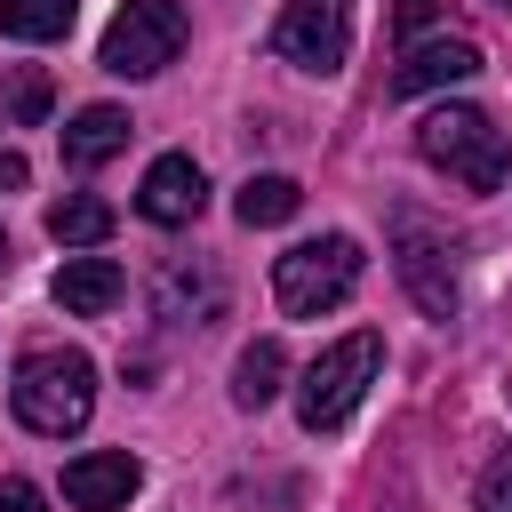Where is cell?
<instances>
[{"label":"cell","mask_w":512,"mask_h":512,"mask_svg":"<svg viewBox=\"0 0 512 512\" xmlns=\"http://www.w3.org/2000/svg\"><path fill=\"white\" fill-rule=\"evenodd\" d=\"M8 408H16V424L40 432V440L80 432L88 408H96V360L72 352V344H40V352H24L16 376H8Z\"/></svg>","instance_id":"cell-1"},{"label":"cell","mask_w":512,"mask_h":512,"mask_svg":"<svg viewBox=\"0 0 512 512\" xmlns=\"http://www.w3.org/2000/svg\"><path fill=\"white\" fill-rule=\"evenodd\" d=\"M416 152H424L432 168H448L464 192H496V184L512 176V144H504V128H496L480 104H440V112H424V120H416Z\"/></svg>","instance_id":"cell-2"},{"label":"cell","mask_w":512,"mask_h":512,"mask_svg":"<svg viewBox=\"0 0 512 512\" xmlns=\"http://www.w3.org/2000/svg\"><path fill=\"white\" fill-rule=\"evenodd\" d=\"M352 288H360V240L352 232H320V240H296L288 256H272V296L288 320H320Z\"/></svg>","instance_id":"cell-3"},{"label":"cell","mask_w":512,"mask_h":512,"mask_svg":"<svg viewBox=\"0 0 512 512\" xmlns=\"http://www.w3.org/2000/svg\"><path fill=\"white\" fill-rule=\"evenodd\" d=\"M376 368H384V336H376V328L336 336V344L304 368V384H296V424H304V432H336V424L368 400Z\"/></svg>","instance_id":"cell-4"},{"label":"cell","mask_w":512,"mask_h":512,"mask_svg":"<svg viewBox=\"0 0 512 512\" xmlns=\"http://www.w3.org/2000/svg\"><path fill=\"white\" fill-rule=\"evenodd\" d=\"M176 48H184V8L176 0H128L112 24H104V72H120V80H152V72H168L176 64Z\"/></svg>","instance_id":"cell-5"},{"label":"cell","mask_w":512,"mask_h":512,"mask_svg":"<svg viewBox=\"0 0 512 512\" xmlns=\"http://www.w3.org/2000/svg\"><path fill=\"white\" fill-rule=\"evenodd\" d=\"M272 56L296 72H336L352 56V0H288L272 24Z\"/></svg>","instance_id":"cell-6"},{"label":"cell","mask_w":512,"mask_h":512,"mask_svg":"<svg viewBox=\"0 0 512 512\" xmlns=\"http://www.w3.org/2000/svg\"><path fill=\"white\" fill-rule=\"evenodd\" d=\"M400 232V288L416 296V312H432V320H456V304H464V288H456V264H448V240H432L416 216H400L392 224Z\"/></svg>","instance_id":"cell-7"},{"label":"cell","mask_w":512,"mask_h":512,"mask_svg":"<svg viewBox=\"0 0 512 512\" xmlns=\"http://www.w3.org/2000/svg\"><path fill=\"white\" fill-rule=\"evenodd\" d=\"M136 488H144V464L128 448H88L64 464V504H80V512H128Z\"/></svg>","instance_id":"cell-8"},{"label":"cell","mask_w":512,"mask_h":512,"mask_svg":"<svg viewBox=\"0 0 512 512\" xmlns=\"http://www.w3.org/2000/svg\"><path fill=\"white\" fill-rule=\"evenodd\" d=\"M136 208H144L152 224H192V216L208 208V176H200V160H192V152H160V160L144 168Z\"/></svg>","instance_id":"cell-9"},{"label":"cell","mask_w":512,"mask_h":512,"mask_svg":"<svg viewBox=\"0 0 512 512\" xmlns=\"http://www.w3.org/2000/svg\"><path fill=\"white\" fill-rule=\"evenodd\" d=\"M152 312L160 320H192V328H208L216 312H224V272L216 264H160V280H152Z\"/></svg>","instance_id":"cell-10"},{"label":"cell","mask_w":512,"mask_h":512,"mask_svg":"<svg viewBox=\"0 0 512 512\" xmlns=\"http://www.w3.org/2000/svg\"><path fill=\"white\" fill-rule=\"evenodd\" d=\"M480 72V48L472 40H416L392 72V96H424V88H456Z\"/></svg>","instance_id":"cell-11"},{"label":"cell","mask_w":512,"mask_h":512,"mask_svg":"<svg viewBox=\"0 0 512 512\" xmlns=\"http://www.w3.org/2000/svg\"><path fill=\"white\" fill-rule=\"evenodd\" d=\"M112 152H128V112L120 104H80L64 128V160L72 168H104Z\"/></svg>","instance_id":"cell-12"},{"label":"cell","mask_w":512,"mask_h":512,"mask_svg":"<svg viewBox=\"0 0 512 512\" xmlns=\"http://www.w3.org/2000/svg\"><path fill=\"white\" fill-rule=\"evenodd\" d=\"M56 304L80 312V320L112 312V304H120V264H112V256H64V272H56Z\"/></svg>","instance_id":"cell-13"},{"label":"cell","mask_w":512,"mask_h":512,"mask_svg":"<svg viewBox=\"0 0 512 512\" xmlns=\"http://www.w3.org/2000/svg\"><path fill=\"white\" fill-rule=\"evenodd\" d=\"M280 376H288V352H280V336H256V344L232 360V400L256 416V408H272V400H280Z\"/></svg>","instance_id":"cell-14"},{"label":"cell","mask_w":512,"mask_h":512,"mask_svg":"<svg viewBox=\"0 0 512 512\" xmlns=\"http://www.w3.org/2000/svg\"><path fill=\"white\" fill-rule=\"evenodd\" d=\"M48 104H56L48 64H16V72H0V128H40Z\"/></svg>","instance_id":"cell-15"},{"label":"cell","mask_w":512,"mask_h":512,"mask_svg":"<svg viewBox=\"0 0 512 512\" xmlns=\"http://www.w3.org/2000/svg\"><path fill=\"white\" fill-rule=\"evenodd\" d=\"M48 240L96 248V240H112V208H104L96 192H64V200H48Z\"/></svg>","instance_id":"cell-16"},{"label":"cell","mask_w":512,"mask_h":512,"mask_svg":"<svg viewBox=\"0 0 512 512\" xmlns=\"http://www.w3.org/2000/svg\"><path fill=\"white\" fill-rule=\"evenodd\" d=\"M304 208V192H296V176H248L240 184V200H232V216L256 232V224H288Z\"/></svg>","instance_id":"cell-17"},{"label":"cell","mask_w":512,"mask_h":512,"mask_svg":"<svg viewBox=\"0 0 512 512\" xmlns=\"http://www.w3.org/2000/svg\"><path fill=\"white\" fill-rule=\"evenodd\" d=\"M80 0H0V32L8 40H64Z\"/></svg>","instance_id":"cell-18"},{"label":"cell","mask_w":512,"mask_h":512,"mask_svg":"<svg viewBox=\"0 0 512 512\" xmlns=\"http://www.w3.org/2000/svg\"><path fill=\"white\" fill-rule=\"evenodd\" d=\"M472 504H480V512H512V448H504V456H496V464L480 472V488H472Z\"/></svg>","instance_id":"cell-19"},{"label":"cell","mask_w":512,"mask_h":512,"mask_svg":"<svg viewBox=\"0 0 512 512\" xmlns=\"http://www.w3.org/2000/svg\"><path fill=\"white\" fill-rule=\"evenodd\" d=\"M432 16H440V0H392V24H400L408 40H416V32L432 24Z\"/></svg>","instance_id":"cell-20"},{"label":"cell","mask_w":512,"mask_h":512,"mask_svg":"<svg viewBox=\"0 0 512 512\" xmlns=\"http://www.w3.org/2000/svg\"><path fill=\"white\" fill-rule=\"evenodd\" d=\"M0 512H40V488L8 472V480H0Z\"/></svg>","instance_id":"cell-21"},{"label":"cell","mask_w":512,"mask_h":512,"mask_svg":"<svg viewBox=\"0 0 512 512\" xmlns=\"http://www.w3.org/2000/svg\"><path fill=\"white\" fill-rule=\"evenodd\" d=\"M24 176H32V168H24V152H16V144H0V192H24Z\"/></svg>","instance_id":"cell-22"},{"label":"cell","mask_w":512,"mask_h":512,"mask_svg":"<svg viewBox=\"0 0 512 512\" xmlns=\"http://www.w3.org/2000/svg\"><path fill=\"white\" fill-rule=\"evenodd\" d=\"M0 272H8V232H0Z\"/></svg>","instance_id":"cell-23"},{"label":"cell","mask_w":512,"mask_h":512,"mask_svg":"<svg viewBox=\"0 0 512 512\" xmlns=\"http://www.w3.org/2000/svg\"><path fill=\"white\" fill-rule=\"evenodd\" d=\"M488 8H512V0H488Z\"/></svg>","instance_id":"cell-24"}]
</instances>
